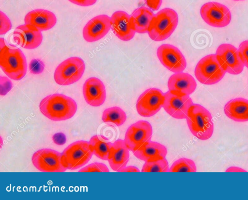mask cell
Wrapping results in <instances>:
<instances>
[{
    "label": "cell",
    "mask_w": 248,
    "mask_h": 200,
    "mask_svg": "<svg viewBox=\"0 0 248 200\" xmlns=\"http://www.w3.org/2000/svg\"><path fill=\"white\" fill-rule=\"evenodd\" d=\"M41 113L54 121H64L71 118L77 110V104L72 98L60 93L49 95L39 104Z\"/></svg>",
    "instance_id": "6da1fadb"
},
{
    "label": "cell",
    "mask_w": 248,
    "mask_h": 200,
    "mask_svg": "<svg viewBox=\"0 0 248 200\" xmlns=\"http://www.w3.org/2000/svg\"><path fill=\"white\" fill-rule=\"evenodd\" d=\"M0 66L11 79H21L25 76L27 65L26 57L18 47L10 45L0 38Z\"/></svg>",
    "instance_id": "7a4b0ae2"
},
{
    "label": "cell",
    "mask_w": 248,
    "mask_h": 200,
    "mask_svg": "<svg viewBox=\"0 0 248 200\" xmlns=\"http://www.w3.org/2000/svg\"><path fill=\"white\" fill-rule=\"evenodd\" d=\"M191 133L202 140L209 139L214 132V123L210 112L201 105L193 104L186 118Z\"/></svg>",
    "instance_id": "3957f363"
},
{
    "label": "cell",
    "mask_w": 248,
    "mask_h": 200,
    "mask_svg": "<svg viewBox=\"0 0 248 200\" xmlns=\"http://www.w3.org/2000/svg\"><path fill=\"white\" fill-rule=\"evenodd\" d=\"M178 16L172 9H163L154 15L148 31L150 38L161 41L169 38L176 29Z\"/></svg>",
    "instance_id": "277c9868"
},
{
    "label": "cell",
    "mask_w": 248,
    "mask_h": 200,
    "mask_svg": "<svg viewBox=\"0 0 248 200\" xmlns=\"http://www.w3.org/2000/svg\"><path fill=\"white\" fill-rule=\"evenodd\" d=\"M89 142L78 140L68 145L62 153V161L67 169L75 170L87 164L93 155Z\"/></svg>",
    "instance_id": "5b68a950"
},
{
    "label": "cell",
    "mask_w": 248,
    "mask_h": 200,
    "mask_svg": "<svg viewBox=\"0 0 248 200\" xmlns=\"http://www.w3.org/2000/svg\"><path fill=\"white\" fill-rule=\"evenodd\" d=\"M226 71L219 63L216 54H209L202 58L195 69V76L202 84L213 85L220 81Z\"/></svg>",
    "instance_id": "8992f818"
},
{
    "label": "cell",
    "mask_w": 248,
    "mask_h": 200,
    "mask_svg": "<svg viewBox=\"0 0 248 200\" xmlns=\"http://www.w3.org/2000/svg\"><path fill=\"white\" fill-rule=\"evenodd\" d=\"M85 68L82 59L73 57L67 59L56 68L54 79L60 85H69L79 80L82 77Z\"/></svg>",
    "instance_id": "52a82bcc"
},
{
    "label": "cell",
    "mask_w": 248,
    "mask_h": 200,
    "mask_svg": "<svg viewBox=\"0 0 248 200\" xmlns=\"http://www.w3.org/2000/svg\"><path fill=\"white\" fill-rule=\"evenodd\" d=\"M33 166L42 172H64L67 170L62 161V153L44 148L35 152L32 156Z\"/></svg>",
    "instance_id": "ba28073f"
},
{
    "label": "cell",
    "mask_w": 248,
    "mask_h": 200,
    "mask_svg": "<svg viewBox=\"0 0 248 200\" xmlns=\"http://www.w3.org/2000/svg\"><path fill=\"white\" fill-rule=\"evenodd\" d=\"M200 14L203 20L211 26L222 28L228 25L232 19L230 10L217 2H209L201 8Z\"/></svg>",
    "instance_id": "9c48e42d"
},
{
    "label": "cell",
    "mask_w": 248,
    "mask_h": 200,
    "mask_svg": "<svg viewBox=\"0 0 248 200\" xmlns=\"http://www.w3.org/2000/svg\"><path fill=\"white\" fill-rule=\"evenodd\" d=\"M164 101V93L160 90L148 89L141 93L137 100V112L142 117L153 116L163 107Z\"/></svg>",
    "instance_id": "30bf717a"
},
{
    "label": "cell",
    "mask_w": 248,
    "mask_h": 200,
    "mask_svg": "<svg viewBox=\"0 0 248 200\" xmlns=\"http://www.w3.org/2000/svg\"><path fill=\"white\" fill-rule=\"evenodd\" d=\"M152 134L153 129L150 123L140 120L128 128L124 141L129 150L133 152L151 141Z\"/></svg>",
    "instance_id": "8fae6325"
},
{
    "label": "cell",
    "mask_w": 248,
    "mask_h": 200,
    "mask_svg": "<svg viewBox=\"0 0 248 200\" xmlns=\"http://www.w3.org/2000/svg\"><path fill=\"white\" fill-rule=\"evenodd\" d=\"M193 104L188 95L170 91L164 93L163 108L168 114L175 119H186L189 108Z\"/></svg>",
    "instance_id": "7c38bea8"
},
{
    "label": "cell",
    "mask_w": 248,
    "mask_h": 200,
    "mask_svg": "<svg viewBox=\"0 0 248 200\" xmlns=\"http://www.w3.org/2000/svg\"><path fill=\"white\" fill-rule=\"evenodd\" d=\"M216 55L226 72L236 75L243 71L244 65L240 59L238 49L233 45L221 44L217 48Z\"/></svg>",
    "instance_id": "4fadbf2b"
},
{
    "label": "cell",
    "mask_w": 248,
    "mask_h": 200,
    "mask_svg": "<svg viewBox=\"0 0 248 200\" xmlns=\"http://www.w3.org/2000/svg\"><path fill=\"white\" fill-rule=\"evenodd\" d=\"M156 54L161 63L171 72H182L186 68L184 56L178 48L171 45L160 46L157 48Z\"/></svg>",
    "instance_id": "5bb4252c"
},
{
    "label": "cell",
    "mask_w": 248,
    "mask_h": 200,
    "mask_svg": "<svg viewBox=\"0 0 248 200\" xmlns=\"http://www.w3.org/2000/svg\"><path fill=\"white\" fill-rule=\"evenodd\" d=\"M13 39L24 48L34 49L41 45L43 36L41 31L32 25L25 24L15 29Z\"/></svg>",
    "instance_id": "9a60e30c"
},
{
    "label": "cell",
    "mask_w": 248,
    "mask_h": 200,
    "mask_svg": "<svg viewBox=\"0 0 248 200\" xmlns=\"http://www.w3.org/2000/svg\"><path fill=\"white\" fill-rule=\"evenodd\" d=\"M111 28L110 18L106 15L94 17L84 26L83 36L87 42H93L104 37Z\"/></svg>",
    "instance_id": "2e32d148"
},
{
    "label": "cell",
    "mask_w": 248,
    "mask_h": 200,
    "mask_svg": "<svg viewBox=\"0 0 248 200\" xmlns=\"http://www.w3.org/2000/svg\"><path fill=\"white\" fill-rule=\"evenodd\" d=\"M83 93L86 102L93 107L100 106L106 98L104 84L100 79L95 77L85 81L83 86Z\"/></svg>",
    "instance_id": "e0dca14e"
},
{
    "label": "cell",
    "mask_w": 248,
    "mask_h": 200,
    "mask_svg": "<svg viewBox=\"0 0 248 200\" xmlns=\"http://www.w3.org/2000/svg\"><path fill=\"white\" fill-rule=\"evenodd\" d=\"M111 29L120 40L127 41L134 36L135 32L132 29L130 15L126 12L117 11L110 17Z\"/></svg>",
    "instance_id": "ac0fdd59"
},
{
    "label": "cell",
    "mask_w": 248,
    "mask_h": 200,
    "mask_svg": "<svg viewBox=\"0 0 248 200\" xmlns=\"http://www.w3.org/2000/svg\"><path fill=\"white\" fill-rule=\"evenodd\" d=\"M25 24L32 25L40 31H47L56 23L55 14L45 9H35L28 13L24 18Z\"/></svg>",
    "instance_id": "d6986e66"
},
{
    "label": "cell",
    "mask_w": 248,
    "mask_h": 200,
    "mask_svg": "<svg viewBox=\"0 0 248 200\" xmlns=\"http://www.w3.org/2000/svg\"><path fill=\"white\" fill-rule=\"evenodd\" d=\"M168 87L169 91L189 95L195 90L197 83L190 74L179 72L170 77Z\"/></svg>",
    "instance_id": "ffe728a7"
},
{
    "label": "cell",
    "mask_w": 248,
    "mask_h": 200,
    "mask_svg": "<svg viewBox=\"0 0 248 200\" xmlns=\"http://www.w3.org/2000/svg\"><path fill=\"white\" fill-rule=\"evenodd\" d=\"M129 151L124 140L118 139L112 143L108 159L112 170L119 172L126 167L129 158Z\"/></svg>",
    "instance_id": "44dd1931"
},
{
    "label": "cell",
    "mask_w": 248,
    "mask_h": 200,
    "mask_svg": "<svg viewBox=\"0 0 248 200\" xmlns=\"http://www.w3.org/2000/svg\"><path fill=\"white\" fill-rule=\"evenodd\" d=\"M133 153L138 158L148 162L165 158L167 150L164 145L157 142L150 141Z\"/></svg>",
    "instance_id": "7402d4cb"
},
{
    "label": "cell",
    "mask_w": 248,
    "mask_h": 200,
    "mask_svg": "<svg viewBox=\"0 0 248 200\" xmlns=\"http://www.w3.org/2000/svg\"><path fill=\"white\" fill-rule=\"evenodd\" d=\"M154 15L152 11L147 7L141 6L137 8L130 15L132 29L139 33L148 32Z\"/></svg>",
    "instance_id": "603a6c76"
},
{
    "label": "cell",
    "mask_w": 248,
    "mask_h": 200,
    "mask_svg": "<svg viewBox=\"0 0 248 200\" xmlns=\"http://www.w3.org/2000/svg\"><path fill=\"white\" fill-rule=\"evenodd\" d=\"M224 111L230 119L239 122L248 121V100L237 98L228 101Z\"/></svg>",
    "instance_id": "cb8c5ba5"
},
{
    "label": "cell",
    "mask_w": 248,
    "mask_h": 200,
    "mask_svg": "<svg viewBox=\"0 0 248 200\" xmlns=\"http://www.w3.org/2000/svg\"><path fill=\"white\" fill-rule=\"evenodd\" d=\"M89 142L95 156L102 160H108L112 145L108 138L102 135H94Z\"/></svg>",
    "instance_id": "d4e9b609"
},
{
    "label": "cell",
    "mask_w": 248,
    "mask_h": 200,
    "mask_svg": "<svg viewBox=\"0 0 248 200\" xmlns=\"http://www.w3.org/2000/svg\"><path fill=\"white\" fill-rule=\"evenodd\" d=\"M102 119L104 123H111L117 126H120L125 122L126 115L121 108L113 107L104 110Z\"/></svg>",
    "instance_id": "484cf974"
},
{
    "label": "cell",
    "mask_w": 248,
    "mask_h": 200,
    "mask_svg": "<svg viewBox=\"0 0 248 200\" xmlns=\"http://www.w3.org/2000/svg\"><path fill=\"white\" fill-rule=\"evenodd\" d=\"M197 168L194 162L188 158H182L175 161L170 168L169 172H196Z\"/></svg>",
    "instance_id": "4316f807"
},
{
    "label": "cell",
    "mask_w": 248,
    "mask_h": 200,
    "mask_svg": "<svg viewBox=\"0 0 248 200\" xmlns=\"http://www.w3.org/2000/svg\"><path fill=\"white\" fill-rule=\"evenodd\" d=\"M169 164L165 158L154 161L145 162L141 172H169Z\"/></svg>",
    "instance_id": "83f0119b"
},
{
    "label": "cell",
    "mask_w": 248,
    "mask_h": 200,
    "mask_svg": "<svg viewBox=\"0 0 248 200\" xmlns=\"http://www.w3.org/2000/svg\"><path fill=\"white\" fill-rule=\"evenodd\" d=\"M78 172H109L107 166L101 163H93L80 169Z\"/></svg>",
    "instance_id": "f1b7e54d"
},
{
    "label": "cell",
    "mask_w": 248,
    "mask_h": 200,
    "mask_svg": "<svg viewBox=\"0 0 248 200\" xmlns=\"http://www.w3.org/2000/svg\"><path fill=\"white\" fill-rule=\"evenodd\" d=\"M238 51L242 63L248 68V40L244 41L240 43Z\"/></svg>",
    "instance_id": "f546056e"
},
{
    "label": "cell",
    "mask_w": 248,
    "mask_h": 200,
    "mask_svg": "<svg viewBox=\"0 0 248 200\" xmlns=\"http://www.w3.org/2000/svg\"><path fill=\"white\" fill-rule=\"evenodd\" d=\"M44 62L39 59H32L29 64L30 72L34 75L41 74L44 71Z\"/></svg>",
    "instance_id": "4dcf8cb0"
},
{
    "label": "cell",
    "mask_w": 248,
    "mask_h": 200,
    "mask_svg": "<svg viewBox=\"0 0 248 200\" xmlns=\"http://www.w3.org/2000/svg\"><path fill=\"white\" fill-rule=\"evenodd\" d=\"M0 34L2 35L11 30L12 24L8 17L1 11L0 12Z\"/></svg>",
    "instance_id": "1f68e13d"
},
{
    "label": "cell",
    "mask_w": 248,
    "mask_h": 200,
    "mask_svg": "<svg viewBox=\"0 0 248 200\" xmlns=\"http://www.w3.org/2000/svg\"><path fill=\"white\" fill-rule=\"evenodd\" d=\"M13 84L11 81L6 77H0V94L6 95L12 88Z\"/></svg>",
    "instance_id": "d6a6232c"
},
{
    "label": "cell",
    "mask_w": 248,
    "mask_h": 200,
    "mask_svg": "<svg viewBox=\"0 0 248 200\" xmlns=\"http://www.w3.org/2000/svg\"><path fill=\"white\" fill-rule=\"evenodd\" d=\"M53 142L58 145H62L66 141L65 135L61 132L55 134L52 137Z\"/></svg>",
    "instance_id": "836d02e7"
},
{
    "label": "cell",
    "mask_w": 248,
    "mask_h": 200,
    "mask_svg": "<svg viewBox=\"0 0 248 200\" xmlns=\"http://www.w3.org/2000/svg\"><path fill=\"white\" fill-rule=\"evenodd\" d=\"M147 6L153 11H156L162 4V0H144Z\"/></svg>",
    "instance_id": "e575fe53"
},
{
    "label": "cell",
    "mask_w": 248,
    "mask_h": 200,
    "mask_svg": "<svg viewBox=\"0 0 248 200\" xmlns=\"http://www.w3.org/2000/svg\"><path fill=\"white\" fill-rule=\"evenodd\" d=\"M75 4L82 6H89L94 4L97 0H68Z\"/></svg>",
    "instance_id": "d590c367"
},
{
    "label": "cell",
    "mask_w": 248,
    "mask_h": 200,
    "mask_svg": "<svg viewBox=\"0 0 248 200\" xmlns=\"http://www.w3.org/2000/svg\"><path fill=\"white\" fill-rule=\"evenodd\" d=\"M140 170L136 167L130 166L125 167L119 172H140Z\"/></svg>",
    "instance_id": "8d00e7d4"
},
{
    "label": "cell",
    "mask_w": 248,
    "mask_h": 200,
    "mask_svg": "<svg viewBox=\"0 0 248 200\" xmlns=\"http://www.w3.org/2000/svg\"><path fill=\"white\" fill-rule=\"evenodd\" d=\"M226 172H247V171L239 167H231L228 168Z\"/></svg>",
    "instance_id": "74e56055"
},
{
    "label": "cell",
    "mask_w": 248,
    "mask_h": 200,
    "mask_svg": "<svg viewBox=\"0 0 248 200\" xmlns=\"http://www.w3.org/2000/svg\"><path fill=\"white\" fill-rule=\"evenodd\" d=\"M234 0L239 1V0Z\"/></svg>",
    "instance_id": "f35d334b"
}]
</instances>
